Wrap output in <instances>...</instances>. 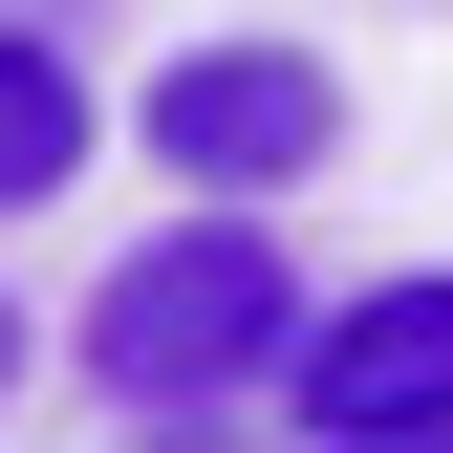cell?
Listing matches in <instances>:
<instances>
[{"mask_svg":"<svg viewBox=\"0 0 453 453\" xmlns=\"http://www.w3.org/2000/svg\"><path fill=\"white\" fill-rule=\"evenodd\" d=\"M280 346H303V259H280L238 195H195L173 238H130V259L87 280V388H108V411H216V388H280Z\"/></svg>","mask_w":453,"mask_h":453,"instance_id":"1","label":"cell"},{"mask_svg":"<svg viewBox=\"0 0 453 453\" xmlns=\"http://www.w3.org/2000/svg\"><path fill=\"white\" fill-rule=\"evenodd\" d=\"M130 151L195 173V195H303L346 151V87H324V43H173L130 87Z\"/></svg>","mask_w":453,"mask_h":453,"instance_id":"2","label":"cell"},{"mask_svg":"<svg viewBox=\"0 0 453 453\" xmlns=\"http://www.w3.org/2000/svg\"><path fill=\"white\" fill-rule=\"evenodd\" d=\"M280 388H303V432H346V453L453 432V259H388V280H346V303H303Z\"/></svg>","mask_w":453,"mask_h":453,"instance_id":"3","label":"cell"},{"mask_svg":"<svg viewBox=\"0 0 453 453\" xmlns=\"http://www.w3.org/2000/svg\"><path fill=\"white\" fill-rule=\"evenodd\" d=\"M87 130H108L87 65H65L43 22H0V216H43V195H65V173H87Z\"/></svg>","mask_w":453,"mask_h":453,"instance_id":"4","label":"cell"},{"mask_svg":"<svg viewBox=\"0 0 453 453\" xmlns=\"http://www.w3.org/2000/svg\"><path fill=\"white\" fill-rule=\"evenodd\" d=\"M0 388H22V303H0Z\"/></svg>","mask_w":453,"mask_h":453,"instance_id":"5","label":"cell"}]
</instances>
